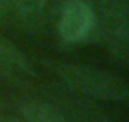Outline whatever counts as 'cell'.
Here are the masks:
<instances>
[{
  "instance_id": "6da1fadb",
  "label": "cell",
  "mask_w": 129,
  "mask_h": 122,
  "mask_svg": "<svg viewBox=\"0 0 129 122\" xmlns=\"http://www.w3.org/2000/svg\"><path fill=\"white\" fill-rule=\"evenodd\" d=\"M53 71L58 80L67 85V88L81 94L83 97L129 103V83L108 71H101L83 64L66 62L55 64Z\"/></svg>"
},
{
  "instance_id": "7a4b0ae2",
  "label": "cell",
  "mask_w": 129,
  "mask_h": 122,
  "mask_svg": "<svg viewBox=\"0 0 129 122\" xmlns=\"http://www.w3.org/2000/svg\"><path fill=\"white\" fill-rule=\"evenodd\" d=\"M97 21V37L110 57L129 66V0H88Z\"/></svg>"
},
{
  "instance_id": "3957f363",
  "label": "cell",
  "mask_w": 129,
  "mask_h": 122,
  "mask_svg": "<svg viewBox=\"0 0 129 122\" xmlns=\"http://www.w3.org/2000/svg\"><path fill=\"white\" fill-rule=\"evenodd\" d=\"M57 32L69 44L87 43L97 36V21L88 0H64L57 14Z\"/></svg>"
},
{
  "instance_id": "277c9868",
  "label": "cell",
  "mask_w": 129,
  "mask_h": 122,
  "mask_svg": "<svg viewBox=\"0 0 129 122\" xmlns=\"http://www.w3.org/2000/svg\"><path fill=\"white\" fill-rule=\"evenodd\" d=\"M51 6L53 0H14L11 16L25 32L36 34L46 27Z\"/></svg>"
},
{
  "instance_id": "5b68a950",
  "label": "cell",
  "mask_w": 129,
  "mask_h": 122,
  "mask_svg": "<svg viewBox=\"0 0 129 122\" xmlns=\"http://www.w3.org/2000/svg\"><path fill=\"white\" fill-rule=\"evenodd\" d=\"M0 74L9 80H23L32 74L27 58L9 41L0 37Z\"/></svg>"
},
{
  "instance_id": "8992f818",
  "label": "cell",
  "mask_w": 129,
  "mask_h": 122,
  "mask_svg": "<svg viewBox=\"0 0 129 122\" xmlns=\"http://www.w3.org/2000/svg\"><path fill=\"white\" fill-rule=\"evenodd\" d=\"M23 122H69L62 108L48 101H30L21 108Z\"/></svg>"
},
{
  "instance_id": "52a82bcc",
  "label": "cell",
  "mask_w": 129,
  "mask_h": 122,
  "mask_svg": "<svg viewBox=\"0 0 129 122\" xmlns=\"http://www.w3.org/2000/svg\"><path fill=\"white\" fill-rule=\"evenodd\" d=\"M66 101H67L66 106H62L60 103L58 106L62 108L69 122H111L110 117L90 101L88 103L83 99H66Z\"/></svg>"
},
{
  "instance_id": "ba28073f",
  "label": "cell",
  "mask_w": 129,
  "mask_h": 122,
  "mask_svg": "<svg viewBox=\"0 0 129 122\" xmlns=\"http://www.w3.org/2000/svg\"><path fill=\"white\" fill-rule=\"evenodd\" d=\"M13 6H14V0H0V25L11 18Z\"/></svg>"
},
{
  "instance_id": "9c48e42d",
  "label": "cell",
  "mask_w": 129,
  "mask_h": 122,
  "mask_svg": "<svg viewBox=\"0 0 129 122\" xmlns=\"http://www.w3.org/2000/svg\"><path fill=\"white\" fill-rule=\"evenodd\" d=\"M11 122H23L21 118H16V120H11Z\"/></svg>"
}]
</instances>
